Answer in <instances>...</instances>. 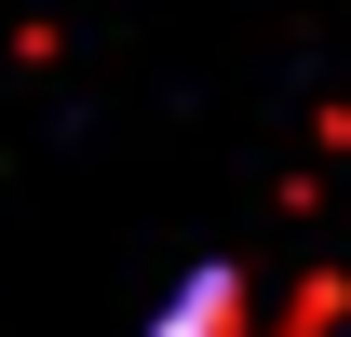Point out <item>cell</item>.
<instances>
[{"instance_id": "1", "label": "cell", "mask_w": 351, "mask_h": 337, "mask_svg": "<svg viewBox=\"0 0 351 337\" xmlns=\"http://www.w3.org/2000/svg\"><path fill=\"white\" fill-rule=\"evenodd\" d=\"M149 337H351V284H324V270H189Z\"/></svg>"}]
</instances>
